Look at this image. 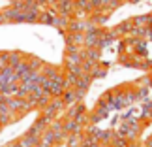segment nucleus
I'll return each instance as SVG.
<instances>
[{"instance_id":"f257e3e1","label":"nucleus","mask_w":152,"mask_h":147,"mask_svg":"<svg viewBox=\"0 0 152 147\" xmlns=\"http://www.w3.org/2000/svg\"><path fill=\"white\" fill-rule=\"evenodd\" d=\"M53 13H39V17H38V21L39 23H43V25H53Z\"/></svg>"}]
</instances>
